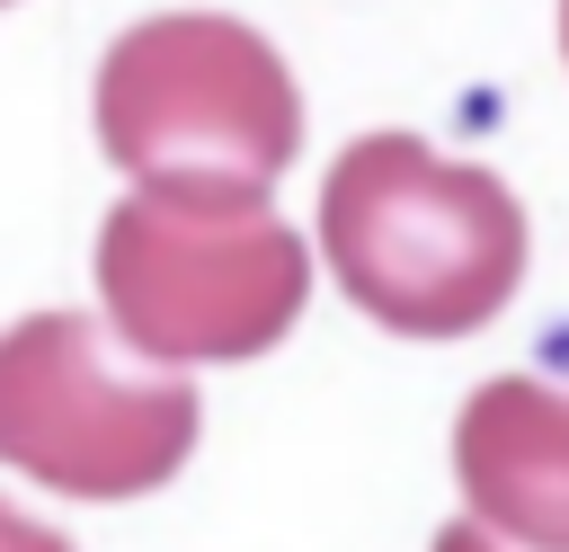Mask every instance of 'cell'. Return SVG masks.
I'll use <instances>...</instances> for the list:
<instances>
[{
	"mask_svg": "<svg viewBox=\"0 0 569 552\" xmlns=\"http://www.w3.org/2000/svg\"><path fill=\"white\" fill-rule=\"evenodd\" d=\"M320 249L347 303L400 338H462L525 285V214L498 169L365 134L320 178Z\"/></svg>",
	"mask_w": 569,
	"mask_h": 552,
	"instance_id": "obj_1",
	"label": "cell"
},
{
	"mask_svg": "<svg viewBox=\"0 0 569 552\" xmlns=\"http://www.w3.org/2000/svg\"><path fill=\"white\" fill-rule=\"evenodd\" d=\"M196 383L124 365L89 312L0 329V463L62 499H142L196 454Z\"/></svg>",
	"mask_w": 569,
	"mask_h": 552,
	"instance_id": "obj_4",
	"label": "cell"
},
{
	"mask_svg": "<svg viewBox=\"0 0 569 552\" xmlns=\"http://www.w3.org/2000/svg\"><path fill=\"white\" fill-rule=\"evenodd\" d=\"M98 294L133 356L151 365H240L267 356L311 294V249L267 196H178L133 187L98 223Z\"/></svg>",
	"mask_w": 569,
	"mask_h": 552,
	"instance_id": "obj_2",
	"label": "cell"
},
{
	"mask_svg": "<svg viewBox=\"0 0 569 552\" xmlns=\"http://www.w3.org/2000/svg\"><path fill=\"white\" fill-rule=\"evenodd\" d=\"M453 481L480 525L525 552H569V392L533 374H489L453 418Z\"/></svg>",
	"mask_w": 569,
	"mask_h": 552,
	"instance_id": "obj_5",
	"label": "cell"
},
{
	"mask_svg": "<svg viewBox=\"0 0 569 552\" xmlns=\"http://www.w3.org/2000/svg\"><path fill=\"white\" fill-rule=\"evenodd\" d=\"M560 53H569V0H560Z\"/></svg>",
	"mask_w": 569,
	"mask_h": 552,
	"instance_id": "obj_8",
	"label": "cell"
},
{
	"mask_svg": "<svg viewBox=\"0 0 569 552\" xmlns=\"http://www.w3.org/2000/svg\"><path fill=\"white\" fill-rule=\"evenodd\" d=\"M436 552H516L498 525H480V516H453L445 534H436Z\"/></svg>",
	"mask_w": 569,
	"mask_h": 552,
	"instance_id": "obj_7",
	"label": "cell"
},
{
	"mask_svg": "<svg viewBox=\"0 0 569 552\" xmlns=\"http://www.w3.org/2000/svg\"><path fill=\"white\" fill-rule=\"evenodd\" d=\"M0 552H71L53 525H36V516H18L9 499H0Z\"/></svg>",
	"mask_w": 569,
	"mask_h": 552,
	"instance_id": "obj_6",
	"label": "cell"
},
{
	"mask_svg": "<svg viewBox=\"0 0 569 552\" xmlns=\"http://www.w3.org/2000/svg\"><path fill=\"white\" fill-rule=\"evenodd\" d=\"M98 151L142 187L267 196L302 151V98L276 45L240 18H142L98 62Z\"/></svg>",
	"mask_w": 569,
	"mask_h": 552,
	"instance_id": "obj_3",
	"label": "cell"
}]
</instances>
